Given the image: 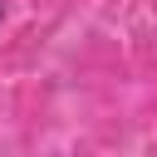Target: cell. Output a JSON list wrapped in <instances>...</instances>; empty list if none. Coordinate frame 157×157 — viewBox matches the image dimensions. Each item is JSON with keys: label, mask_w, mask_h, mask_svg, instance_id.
Instances as JSON below:
<instances>
[{"label": "cell", "mask_w": 157, "mask_h": 157, "mask_svg": "<svg viewBox=\"0 0 157 157\" xmlns=\"http://www.w3.org/2000/svg\"><path fill=\"white\" fill-rule=\"evenodd\" d=\"M10 15H15V10H10V0H0V29L10 25Z\"/></svg>", "instance_id": "1"}]
</instances>
